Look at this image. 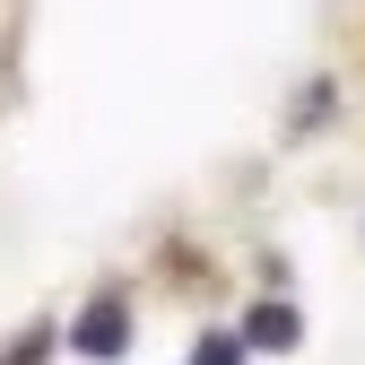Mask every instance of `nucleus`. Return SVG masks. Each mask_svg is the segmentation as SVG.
Wrapping results in <instances>:
<instances>
[{"label": "nucleus", "instance_id": "f257e3e1", "mask_svg": "<svg viewBox=\"0 0 365 365\" xmlns=\"http://www.w3.org/2000/svg\"><path fill=\"white\" fill-rule=\"evenodd\" d=\"M122 348H130V313H122V304H87V322H78V356L105 365V356H122Z\"/></svg>", "mask_w": 365, "mask_h": 365}, {"label": "nucleus", "instance_id": "f03ea898", "mask_svg": "<svg viewBox=\"0 0 365 365\" xmlns=\"http://www.w3.org/2000/svg\"><path fill=\"white\" fill-rule=\"evenodd\" d=\"M244 348H296V304H252V322H244Z\"/></svg>", "mask_w": 365, "mask_h": 365}, {"label": "nucleus", "instance_id": "7ed1b4c3", "mask_svg": "<svg viewBox=\"0 0 365 365\" xmlns=\"http://www.w3.org/2000/svg\"><path fill=\"white\" fill-rule=\"evenodd\" d=\"M192 365H244V339H226V331H217V339H200Z\"/></svg>", "mask_w": 365, "mask_h": 365}]
</instances>
